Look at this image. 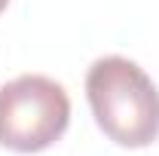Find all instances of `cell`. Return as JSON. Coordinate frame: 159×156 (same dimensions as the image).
Wrapping results in <instances>:
<instances>
[{"label": "cell", "instance_id": "cell-1", "mask_svg": "<svg viewBox=\"0 0 159 156\" xmlns=\"http://www.w3.org/2000/svg\"><path fill=\"white\" fill-rule=\"evenodd\" d=\"M86 98L98 129L113 144L141 150L159 138V92L132 58H98L86 74Z\"/></svg>", "mask_w": 159, "mask_h": 156}, {"label": "cell", "instance_id": "cell-2", "mask_svg": "<svg viewBox=\"0 0 159 156\" xmlns=\"http://www.w3.org/2000/svg\"><path fill=\"white\" fill-rule=\"evenodd\" d=\"M70 122L64 86L43 74H21L0 86V144L16 153L52 147Z\"/></svg>", "mask_w": 159, "mask_h": 156}, {"label": "cell", "instance_id": "cell-3", "mask_svg": "<svg viewBox=\"0 0 159 156\" xmlns=\"http://www.w3.org/2000/svg\"><path fill=\"white\" fill-rule=\"evenodd\" d=\"M6 3H9V0H0V12H3V9H6Z\"/></svg>", "mask_w": 159, "mask_h": 156}]
</instances>
